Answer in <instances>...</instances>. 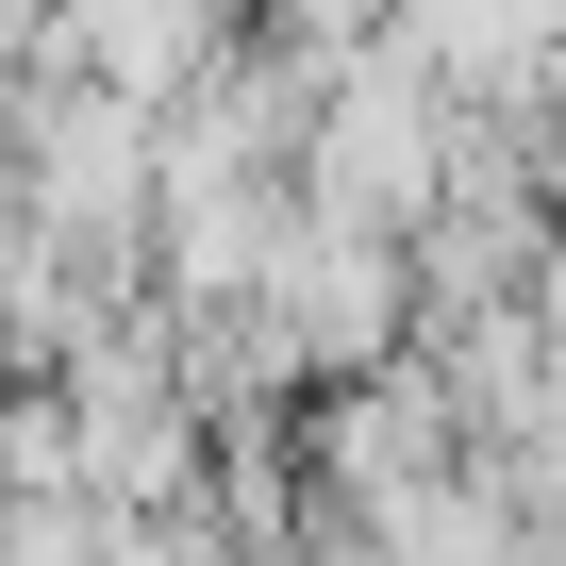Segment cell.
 <instances>
[{
    "mask_svg": "<svg viewBox=\"0 0 566 566\" xmlns=\"http://www.w3.org/2000/svg\"><path fill=\"white\" fill-rule=\"evenodd\" d=\"M301 18H350V0H301Z\"/></svg>",
    "mask_w": 566,
    "mask_h": 566,
    "instance_id": "cell-1",
    "label": "cell"
}]
</instances>
